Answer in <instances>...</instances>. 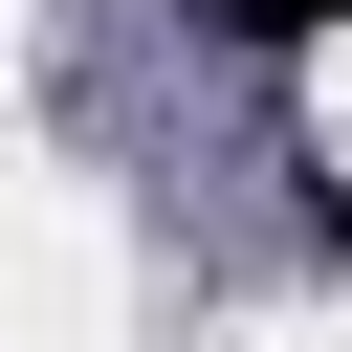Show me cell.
Segmentation results:
<instances>
[{
  "label": "cell",
  "mask_w": 352,
  "mask_h": 352,
  "mask_svg": "<svg viewBox=\"0 0 352 352\" xmlns=\"http://www.w3.org/2000/svg\"><path fill=\"white\" fill-rule=\"evenodd\" d=\"M198 22H220V44H264V66H286V44H330V22H352V0H198Z\"/></svg>",
  "instance_id": "1"
}]
</instances>
